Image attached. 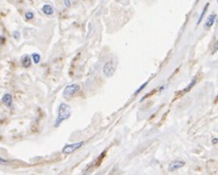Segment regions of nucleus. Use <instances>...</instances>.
Wrapping results in <instances>:
<instances>
[{"label": "nucleus", "instance_id": "1", "mask_svg": "<svg viewBox=\"0 0 218 175\" xmlns=\"http://www.w3.org/2000/svg\"><path fill=\"white\" fill-rule=\"evenodd\" d=\"M72 114V110H71V106L67 104H61L59 105V113H58V117L55 121L54 126L57 128L60 126L63 121L67 120L69 117L71 116Z\"/></svg>", "mask_w": 218, "mask_h": 175}, {"label": "nucleus", "instance_id": "2", "mask_svg": "<svg viewBox=\"0 0 218 175\" xmlns=\"http://www.w3.org/2000/svg\"><path fill=\"white\" fill-rule=\"evenodd\" d=\"M81 87L77 85V84H73V85H69L65 88L64 90V93H63V96H64V98H69L73 96L74 95H76L79 90H80Z\"/></svg>", "mask_w": 218, "mask_h": 175}, {"label": "nucleus", "instance_id": "3", "mask_svg": "<svg viewBox=\"0 0 218 175\" xmlns=\"http://www.w3.org/2000/svg\"><path fill=\"white\" fill-rule=\"evenodd\" d=\"M84 145V142H78L74 144H70V145H66L62 149V152L65 155H70L72 152L77 151L78 149H80L82 146Z\"/></svg>", "mask_w": 218, "mask_h": 175}, {"label": "nucleus", "instance_id": "4", "mask_svg": "<svg viewBox=\"0 0 218 175\" xmlns=\"http://www.w3.org/2000/svg\"><path fill=\"white\" fill-rule=\"evenodd\" d=\"M115 71V64L113 60H109L108 62H106V64L103 66V74L104 76L109 78L111 77L113 74H114Z\"/></svg>", "mask_w": 218, "mask_h": 175}, {"label": "nucleus", "instance_id": "5", "mask_svg": "<svg viewBox=\"0 0 218 175\" xmlns=\"http://www.w3.org/2000/svg\"><path fill=\"white\" fill-rule=\"evenodd\" d=\"M185 165V162L184 161H181V160H173L172 162H170L169 164V171L170 172H173V171H176L180 169L181 167H183Z\"/></svg>", "mask_w": 218, "mask_h": 175}, {"label": "nucleus", "instance_id": "6", "mask_svg": "<svg viewBox=\"0 0 218 175\" xmlns=\"http://www.w3.org/2000/svg\"><path fill=\"white\" fill-rule=\"evenodd\" d=\"M216 17H217L216 14H211L210 16L206 19V22H205V24H204V28L208 29V28H210L211 26H213L214 22L216 20Z\"/></svg>", "mask_w": 218, "mask_h": 175}, {"label": "nucleus", "instance_id": "7", "mask_svg": "<svg viewBox=\"0 0 218 175\" xmlns=\"http://www.w3.org/2000/svg\"><path fill=\"white\" fill-rule=\"evenodd\" d=\"M42 12L45 15H47V16H50V15H52L54 13V10H53L52 6L50 4H45V5H43V7H42Z\"/></svg>", "mask_w": 218, "mask_h": 175}, {"label": "nucleus", "instance_id": "8", "mask_svg": "<svg viewBox=\"0 0 218 175\" xmlns=\"http://www.w3.org/2000/svg\"><path fill=\"white\" fill-rule=\"evenodd\" d=\"M31 58L29 55H24L23 57H22V65H23L24 67L26 68H29L31 66Z\"/></svg>", "mask_w": 218, "mask_h": 175}, {"label": "nucleus", "instance_id": "9", "mask_svg": "<svg viewBox=\"0 0 218 175\" xmlns=\"http://www.w3.org/2000/svg\"><path fill=\"white\" fill-rule=\"evenodd\" d=\"M2 101L4 102L5 105L11 106V104H12V96H11V95H9V93H6V95L3 96Z\"/></svg>", "mask_w": 218, "mask_h": 175}, {"label": "nucleus", "instance_id": "10", "mask_svg": "<svg viewBox=\"0 0 218 175\" xmlns=\"http://www.w3.org/2000/svg\"><path fill=\"white\" fill-rule=\"evenodd\" d=\"M208 6H209V3H207V4L204 6L203 10V12H201V17L198 18V24H201V22L203 21V17H204V15H205V13H206V11H207V9H208Z\"/></svg>", "mask_w": 218, "mask_h": 175}, {"label": "nucleus", "instance_id": "11", "mask_svg": "<svg viewBox=\"0 0 218 175\" xmlns=\"http://www.w3.org/2000/svg\"><path fill=\"white\" fill-rule=\"evenodd\" d=\"M31 57H33V60L36 64H39L40 61V55L37 54V53H33L31 54Z\"/></svg>", "mask_w": 218, "mask_h": 175}, {"label": "nucleus", "instance_id": "12", "mask_svg": "<svg viewBox=\"0 0 218 175\" xmlns=\"http://www.w3.org/2000/svg\"><path fill=\"white\" fill-rule=\"evenodd\" d=\"M34 18V13L33 12H27L26 13V19H28V20H31V19Z\"/></svg>", "mask_w": 218, "mask_h": 175}, {"label": "nucleus", "instance_id": "13", "mask_svg": "<svg viewBox=\"0 0 218 175\" xmlns=\"http://www.w3.org/2000/svg\"><path fill=\"white\" fill-rule=\"evenodd\" d=\"M147 83H148V82H145V83L144 84V85H141V87L140 88V89H139V90H137V92H135V95H138V93H140V92H141V90H143V89H144V88H145V86H147Z\"/></svg>", "mask_w": 218, "mask_h": 175}, {"label": "nucleus", "instance_id": "14", "mask_svg": "<svg viewBox=\"0 0 218 175\" xmlns=\"http://www.w3.org/2000/svg\"><path fill=\"white\" fill-rule=\"evenodd\" d=\"M64 4H65L66 7H70V6H71L70 0H64Z\"/></svg>", "mask_w": 218, "mask_h": 175}, {"label": "nucleus", "instance_id": "15", "mask_svg": "<svg viewBox=\"0 0 218 175\" xmlns=\"http://www.w3.org/2000/svg\"><path fill=\"white\" fill-rule=\"evenodd\" d=\"M14 37L16 39H20V33H19V32H14Z\"/></svg>", "mask_w": 218, "mask_h": 175}, {"label": "nucleus", "instance_id": "16", "mask_svg": "<svg viewBox=\"0 0 218 175\" xmlns=\"http://www.w3.org/2000/svg\"><path fill=\"white\" fill-rule=\"evenodd\" d=\"M0 163H2V164H6V163H7V161H6L5 159H3L2 158H0Z\"/></svg>", "mask_w": 218, "mask_h": 175}, {"label": "nucleus", "instance_id": "17", "mask_svg": "<svg viewBox=\"0 0 218 175\" xmlns=\"http://www.w3.org/2000/svg\"><path fill=\"white\" fill-rule=\"evenodd\" d=\"M5 42V39L3 36H0V44H1V43H3Z\"/></svg>", "mask_w": 218, "mask_h": 175}, {"label": "nucleus", "instance_id": "18", "mask_svg": "<svg viewBox=\"0 0 218 175\" xmlns=\"http://www.w3.org/2000/svg\"><path fill=\"white\" fill-rule=\"evenodd\" d=\"M213 143H215V144L217 143V139H216V138H215V139H214V140H213Z\"/></svg>", "mask_w": 218, "mask_h": 175}, {"label": "nucleus", "instance_id": "19", "mask_svg": "<svg viewBox=\"0 0 218 175\" xmlns=\"http://www.w3.org/2000/svg\"><path fill=\"white\" fill-rule=\"evenodd\" d=\"M30 1H31V0H30Z\"/></svg>", "mask_w": 218, "mask_h": 175}]
</instances>
